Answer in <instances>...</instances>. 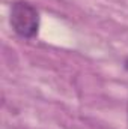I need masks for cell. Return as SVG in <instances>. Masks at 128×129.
<instances>
[{"label":"cell","instance_id":"cell-1","mask_svg":"<svg viewBox=\"0 0 128 129\" xmlns=\"http://www.w3.org/2000/svg\"><path fill=\"white\" fill-rule=\"evenodd\" d=\"M11 26L21 38H33L39 27V14L29 2H15L11 8Z\"/></svg>","mask_w":128,"mask_h":129}]
</instances>
